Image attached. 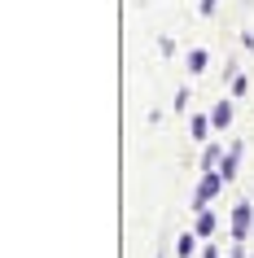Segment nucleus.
<instances>
[{
    "label": "nucleus",
    "instance_id": "1",
    "mask_svg": "<svg viewBox=\"0 0 254 258\" xmlns=\"http://www.w3.org/2000/svg\"><path fill=\"white\" fill-rule=\"evenodd\" d=\"M250 228H254V223H250V206L241 202L237 210H232V232H237V241H241V236H250Z\"/></svg>",
    "mask_w": 254,
    "mask_h": 258
},
{
    "label": "nucleus",
    "instance_id": "2",
    "mask_svg": "<svg viewBox=\"0 0 254 258\" xmlns=\"http://www.w3.org/2000/svg\"><path fill=\"white\" fill-rule=\"evenodd\" d=\"M219 179H224V175H206V179H201V188H197V202H193V206H197V210H201V206H206V202H211L215 192H219Z\"/></svg>",
    "mask_w": 254,
    "mask_h": 258
},
{
    "label": "nucleus",
    "instance_id": "3",
    "mask_svg": "<svg viewBox=\"0 0 254 258\" xmlns=\"http://www.w3.org/2000/svg\"><path fill=\"white\" fill-rule=\"evenodd\" d=\"M237 162H241V145H232V149L224 153V162H219V175L232 179V175H237Z\"/></svg>",
    "mask_w": 254,
    "mask_h": 258
},
{
    "label": "nucleus",
    "instance_id": "4",
    "mask_svg": "<svg viewBox=\"0 0 254 258\" xmlns=\"http://www.w3.org/2000/svg\"><path fill=\"white\" fill-rule=\"evenodd\" d=\"M211 122L219 127V132H224L228 122H232V105H228V101H219V105H215V114H211Z\"/></svg>",
    "mask_w": 254,
    "mask_h": 258
},
{
    "label": "nucleus",
    "instance_id": "5",
    "mask_svg": "<svg viewBox=\"0 0 254 258\" xmlns=\"http://www.w3.org/2000/svg\"><path fill=\"white\" fill-rule=\"evenodd\" d=\"M211 127H215L211 118H201V114H193V127H188V132H193L197 140H206V136H211Z\"/></svg>",
    "mask_w": 254,
    "mask_h": 258
},
{
    "label": "nucleus",
    "instance_id": "6",
    "mask_svg": "<svg viewBox=\"0 0 254 258\" xmlns=\"http://www.w3.org/2000/svg\"><path fill=\"white\" fill-rule=\"evenodd\" d=\"M188 70H193V75H201V70H206V53H201V48H193V53H188Z\"/></svg>",
    "mask_w": 254,
    "mask_h": 258
},
{
    "label": "nucleus",
    "instance_id": "7",
    "mask_svg": "<svg viewBox=\"0 0 254 258\" xmlns=\"http://www.w3.org/2000/svg\"><path fill=\"white\" fill-rule=\"evenodd\" d=\"M215 232V215H206V210H201V219H197V236H211Z\"/></svg>",
    "mask_w": 254,
    "mask_h": 258
},
{
    "label": "nucleus",
    "instance_id": "8",
    "mask_svg": "<svg viewBox=\"0 0 254 258\" xmlns=\"http://www.w3.org/2000/svg\"><path fill=\"white\" fill-rule=\"evenodd\" d=\"M215 162H224V153H219V149H215V145H211V149L201 153V166H215Z\"/></svg>",
    "mask_w": 254,
    "mask_h": 258
},
{
    "label": "nucleus",
    "instance_id": "9",
    "mask_svg": "<svg viewBox=\"0 0 254 258\" xmlns=\"http://www.w3.org/2000/svg\"><path fill=\"white\" fill-rule=\"evenodd\" d=\"M215 5H219V0H201V14H215Z\"/></svg>",
    "mask_w": 254,
    "mask_h": 258
},
{
    "label": "nucleus",
    "instance_id": "10",
    "mask_svg": "<svg viewBox=\"0 0 254 258\" xmlns=\"http://www.w3.org/2000/svg\"><path fill=\"white\" fill-rule=\"evenodd\" d=\"M206 258H219V254H215V249H206Z\"/></svg>",
    "mask_w": 254,
    "mask_h": 258
},
{
    "label": "nucleus",
    "instance_id": "11",
    "mask_svg": "<svg viewBox=\"0 0 254 258\" xmlns=\"http://www.w3.org/2000/svg\"><path fill=\"white\" fill-rule=\"evenodd\" d=\"M250 236H254V228H250Z\"/></svg>",
    "mask_w": 254,
    "mask_h": 258
}]
</instances>
